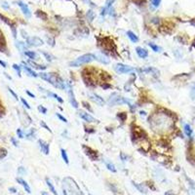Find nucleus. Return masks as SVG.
<instances>
[{"label": "nucleus", "instance_id": "f257e3e1", "mask_svg": "<svg viewBox=\"0 0 195 195\" xmlns=\"http://www.w3.org/2000/svg\"><path fill=\"white\" fill-rule=\"evenodd\" d=\"M149 123L153 130L165 131L172 126V120L166 114H154L149 118Z\"/></svg>", "mask_w": 195, "mask_h": 195}, {"label": "nucleus", "instance_id": "f03ea898", "mask_svg": "<svg viewBox=\"0 0 195 195\" xmlns=\"http://www.w3.org/2000/svg\"><path fill=\"white\" fill-rule=\"evenodd\" d=\"M39 77H41L43 80L47 81L48 83H50L51 85H53L54 87H57L59 89H66V83L64 81V79L54 74V73H45V72H41L38 74Z\"/></svg>", "mask_w": 195, "mask_h": 195}, {"label": "nucleus", "instance_id": "7ed1b4c3", "mask_svg": "<svg viewBox=\"0 0 195 195\" xmlns=\"http://www.w3.org/2000/svg\"><path fill=\"white\" fill-rule=\"evenodd\" d=\"M69 182H70L68 183L66 179L64 180V184H65V187L63 190L64 195H83L81 190L79 189L76 182L73 180L69 179Z\"/></svg>", "mask_w": 195, "mask_h": 195}, {"label": "nucleus", "instance_id": "20e7f679", "mask_svg": "<svg viewBox=\"0 0 195 195\" xmlns=\"http://www.w3.org/2000/svg\"><path fill=\"white\" fill-rule=\"evenodd\" d=\"M108 104L110 106H114V105H118V104H123V103H128L130 108L133 110V104L131 103V102L125 97H123L121 96H119L117 93H112L108 99Z\"/></svg>", "mask_w": 195, "mask_h": 195}, {"label": "nucleus", "instance_id": "39448f33", "mask_svg": "<svg viewBox=\"0 0 195 195\" xmlns=\"http://www.w3.org/2000/svg\"><path fill=\"white\" fill-rule=\"evenodd\" d=\"M95 60H96V55H94V54H85V55H82L79 58H77L75 61H71V63H69V66H80L84 64L91 63V61H93Z\"/></svg>", "mask_w": 195, "mask_h": 195}, {"label": "nucleus", "instance_id": "423d86ee", "mask_svg": "<svg viewBox=\"0 0 195 195\" xmlns=\"http://www.w3.org/2000/svg\"><path fill=\"white\" fill-rule=\"evenodd\" d=\"M114 70L116 71L118 74H123V73H129V72H132L134 68L129 66H126V65H123V64H117L115 65L114 66Z\"/></svg>", "mask_w": 195, "mask_h": 195}, {"label": "nucleus", "instance_id": "0eeeda50", "mask_svg": "<svg viewBox=\"0 0 195 195\" xmlns=\"http://www.w3.org/2000/svg\"><path fill=\"white\" fill-rule=\"evenodd\" d=\"M26 43H28L29 46H31V47H39L44 44L42 39H40L39 37H36V36L28 37L26 38Z\"/></svg>", "mask_w": 195, "mask_h": 195}, {"label": "nucleus", "instance_id": "6e6552de", "mask_svg": "<svg viewBox=\"0 0 195 195\" xmlns=\"http://www.w3.org/2000/svg\"><path fill=\"white\" fill-rule=\"evenodd\" d=\"M17 4L19 5V7L21 8V10L23 12V14L26 17V18H30L31 17V12L29 10V6L26 5L24 2L21 1V0H19V1H17Z\"/></svg>", "mask_w": 195, "mask_h": 195}, {"label": "nucleus", "instance_id": "1a4fd4ad", "mask_svg": "<svg viewBox=\"0 0 195 195\" xmlns=\"http://www.w3.org/2000/svg\"><path fill=\"white\" fill-rule=\"evenodd\" d=\"M79 113V116H80V118H82L84 121L86 122H89V123H93V122H96L97 120L92 116V115H90L88 112H85L83 110H80L78 112Z\"/></svg>", "mask_w": 195, "mask_h": 195}, {"label": "nucleus", "instance_id": "9d476101", "mask_svg": "<svg viewBox=\"0 0 195 195\" xmlns=\"http://www.w3.org/2000/svg\"><path fill=\"white\" fill-rule=\"evenodd\" d=\"M38 144H39V146H40V149L41 151L45 154V155H48L49 152H50V145L49 144H47L46 141H44L42 140H38Z\"/></svg>", "mask_w": 195, "mask_h": 195}, {"label": "nucleus", "instance_id": "9b49d317", "mask_svg": "<svg viewBox=\"0 0 195 195\" xmlns=\"http://www.w3.org/2000/svg\"><path fill=\"white\" fill-rule=\"evenodd\" d=\"M68 97H69V102H70V103H71V105L73 106L74 108H78V103L75 100L74 93H73L71 88H69V89H68Z\"/></svg>", "mask_w": 195, "mask_h": 195}, {"label": "nucleus", "instance_id": "f8f14e48", "mask_svg": "<svg viewBox=\"0 0 195 195\" xmlns=\"http://www.w3.org/2000/svg\"><path fill=\"white\" fill-rule=\"evenodd\" d=\"M0 19H1L4 23H6L8 25H10L11 26V29H12V32H13V35H14V37H16L17 36V31H16V28H15V25L10 22V21H9V19H7V18L6 17H4L3 15H1V14H0Z\"/></svg>", "mask_w": 195, "mask_h": 195}, {"label": "nucleus", "instance_id": "ddd939ff", "mask_svg": "<svg viewBox=\"0 0 195 195\" xmlns=\"http://www.w3.org/2000/svg\"><path fill=\"white\" fill-rule=\"evenodd\" d=\"M90 97H91L92 101H94L97 104H100V105H103L104 104L103 99L101 96H99V95H97V94H91L90 95Z\"/></svg>", "mask_w": 195, "mask_h": 195}, {"label": "nucleus", "instance_id": "4468645a", "mask_svg": "<svg viewBox=\"0 0 195 195\" xmlns=\"http://www.w3.org/2000/svg\"><path fill=\"white\" fill-rule=\"evenodd\" d=\"M115 1V0H106V2H105V6L103 8V10H102V13L101 15L102 16H104L108 12H109L110 10V8H111V5L113 4V2Z\"/></svg>", "mask_w": 195, "mask_h": 195}, {"label": "nucleus", "instance_id": "2eb2a0df", "mask_svg": "<svg viewBox=\"0 0 195 195\" xmlns=\"http://www.w3.org/2000/svg\"><path fill=\"white\" fill-rule=\"evenodd\" d=\"M136 52H137V54L140 58L141 59H145L148 57V52L144 49V48H141V47H137L136 48Z\"/></svg>", "mask_w": 195, "mask_h": 195}, {"label": "nucleus", "instance_id": "dca6fc26", "mask_svg": "<svg viewBox=\"0 0 195 195\" xmlns=\"http://www.w3.org/2000/svg\"><path fill=\"white\" fill-rule=\"evenodd\" d=\"M23 65H24V66H23V68H24V71L28 73L29 76H31V77H37L38 76V74H36L34 71H33V69H31L28 65L26 64H24V63H23Z\"/></svg>", "mask_w": 195, "mask_h": 195}, {"label": "nucleus", "instance_id": "f3484780", "mask_svg": "<svg viewBox=\"0 0 195 195\" xmlns=\"http://www.w3.org/2000/svg\"><path fill=\"white\" fill-rule=\"evenodd\" d=\"M17 182H19L21 185H23L24 188V190H25L26 192H28V193H30V192H31V190H30V187H29V183L26 182L24 180H23V179H21V178H17Z\"/></svg>", "mask_w": 195, "mask_h": 195}, {"label": "nucleus", "instance_id": "a211bd4d", "mask_svg": "<svg viewBox=\"0 0 195 195\" xmlns=\"http://www.w3.org/2000/svg\"><path fill=\"white\" fill-rule=\"evenodd\" d=\"M84 147V149L86 150V154L89 156L91 159H93V160H95V159H97V153H96V151H94V150H92L90 147H87V146H83Z\"/></svg>", "mask_w": 195, "mask_h": 195}, {"label": "nucleus", "instance_id": "6ab92c4d", "mask_svg": "<svg viewBox=\"0 0 195 195\" xmlns=\"http://www.w3.org/2000/svg\"><path fill=\"white\" fill-rule=\"evenodd\" d=\"M46 183H47V187H49V189H50V191L54 194V195H58V192L56 191V188H55V187H54V184L52 183V182L49 180V179H46Z\"/></svg>", "mask_w": 195, "mask_h": 195}, {"label": "nucleus", "instance_id": "aec40b11", "mask_svg": "<svg viewBox=\"0 0 195 195\" xmlns=\"http://www.w3.org/2000/svg\"><path fill=\"white\" fill-rule=\"evenodd\" d=\"M96 60H97L99 61H101L102 64H104V65L109 64V60L103 55H96Z\"/></svg>", "mask_w": 195, "mask_h": 195}, {"label": "nucleus", "instance_id": "412c9836", "mask_svg": "<svg viewBox=\"0 0 195 195\" xmlns=\"http://www.w3.org/2000/svg\"><path fill=\"white\" fill-rule=\"evenodd\" d=\"M127 36L129 37V39L132 41V42H134V43H137L139 41V38L137 35L134 33V32H132V31H127Z\"/></svg>", "mask_w": 195, "mask_h": 195}, {"label": "nucleus", "instance_id": "4be33fe9", "mask_svg": "<svg viewBox=\"0 0 195 195\" xmlns=\"http://www.w3.org/2000/svg\"><path fill=\"white\" fill-rule=\"evenodd\" d=\"M24 55L26 57H29V59H31V60H36V59H38V55L35 52H33V51H25L24 52Z\"/></svg>", "mask_w": 195, "mask_h": 195}, {"label": "nucleus", "instance_id": "5701e85b", "mask_svg": "<svg viewBox=\"0 0 195 195\" xmlns=\"http://www.w3.org/2000/svg\"><path fill=\"white\" fill-rule=\"evenodd\" d=\"M184 133H185V135H187L188 138H192L193 132H192V129H191V127L188 125V124H185V125H184Z\"/></svg>", "mask_w": 195, "mask_h": 195}, {"label": "nucleus", "instance_id": "b1692460", "mask_svg": "<svg viewBox=\"0 0 195 195\" xmlns=\"http://www.w3.org/2000/svg\"><path fill=\"white\" fill-rule=\"evenodd\" d=\"M148 46L151 48L155 53H161L162 52V48L161 47H159L158 45H156V44L152 43V42H149L148 43Z\"/></svg>", "mask_w": 195, "mask_h": 195}, {"label": "nucleus", "instance_id": "393cba45", "mask_svg": "<svg viewBox=\"0 0 195 195\" xmlns=\"http://www.w3.org/2000/svg\"><path fill=\"white\" fill-rule=\"evenodd\" d=\"M46 93H47L48 96H50V97H54L55 100H57L60 103H64V100L61 99V97L59 95H57V94H55V93H52V92H46Z\"/></svg>", "mask_w": 195, "mask_h": 195}, {"label": "nucleus", "instance_id": "a878e982", "mask_svg": "<svg viewBox=\"0 0 195 195\" xmlns=\"http://www.w3.org/2000/svg\"><path fill=\"white\" fill-rule=\"evenodd\" d=\"M104 163H105L106 168H108V169L109 171H111L112 173H116V168H115V166H114L112 163L108 162V161H104Z\"/></svg>", "mask_w": 195, "mask_h": 195}, {"label": "nucleus", "instance_id": "bb28decb", "mask_svg": "<svg viewBox=\"0 0 195 195\" xmlns=\"http://www.w3.org/2000/svg\"><path fill=\"white\" fill-rule=\"evenodd\" d=\"M61 157H63V159H64V161H65L66 164H68V163H69L68 156H67L66 151V150H65L64 148H61Z\"/></svg>", "mask_w": 195, "mask_h": 195}, {"label": "nucleus", "instance_id": "cd10ccee", "mask_svg": "<svg viewBox=\"0 0 195 195\" xmlns=\"http://www.w3.org/2000/svg\"><path fill=\"white\" fill-rule=\"evenodd\" d=\"M94 17H95V14L92 10H89L87 13V18H88V20H89V22H93L94 20Z\"/></svg>", "mask_w": 195, "mask_h": 195}, {"label": "nucleus", "instance_id": "c85d7f7f", "mask_svg": "<svg viewBox=\"0 0 195 195\" xmlns=\"http://www.w3.org/2000/svg\"><path fill=\"white\" fill-rule=\"evenodd\" d=\"M34 133H35V131L32 129V130H30L28 134H25V138L26 139H29V140H32V139H34Z\"/></svg>", "mask_w": 195, "mask_h": 195}, {"label": "nucleus", "instance_id": "c756f323", "mask_svg": "<svg viewBox=\"0 0 195 195\" xmlns=\"http://www.w3.org/2000/svg\"><path fill=\"white\" fill-rule=\"evenodd\" d=\"M31 66L34 67V68H36V69H40V70H43V69H46L47 66H40V65H37V64H35V63H30Z\"/></svg>", "mask_w": 195, "mask_h": 195}, {"label": "nucleus", "instance_id": "7c9ffc66", "mask_svg": "<svg viewBox=\"0 0 195 195\" xmlns=\"http://www.w3.org/2000/svg\"><path fill=\"white\" fill-rule=\"evenodd\" d=\"M17 47L19 48L22 52L24 51L25 52V44L23 42H17Z\"/></svg>", "mask_w": 195, "mask_h": 195}, {"label": "nucleus", "instance_id": "2f4dec72", "mask_svg": "<svg viewBox=\"0 0 195 195\" xmlns=\"http://www.w3.org/2000/svg\"><path fill=\"white\" fill-rule=\"evenodd\" d=\"M42 54H43L44 57L46 58V60L49 61H52L53 60H54V57H53L52 55H50V54H48V53H46V52H42Z\"/></svg>", "mask_w": 195, "mask_h": 195}, {"label": "nucleus", "instance_id": "473e14b6", "mask_svg": "<svg viewBox=\"0 0 195 195\" xmlns=\"http://www.w3.org/2000/svg\"><path fill=\"white\" fill-rule=\"evenodd\" d=\"M13 68L16 70V71H17V73H18V75H19L20 77H21V66H18V65H16V64H14L13 65Z\"/></svg>", "mask_w": 195, "mask_h": 195}, {"label": "nucleus", "instance_id": "72a5a7b5", "mask_svg": "<svg viewBox=\"0 0 195 195\" xmlns=\"http://www.w3.org/2000/svg\"><path fill=\"white\" fill-rule=\"evenodd\" d=\"M117 117L120 118L121 121L123 122V121H125V119L127 118V114H126V113H124V112H121V113H118Z\"/></svg>", "mask_w": 195, "mask_h": 195}, {"label": "nucleus", "instance_id": "f704fd0d", "mask_svg": "<svg viewBox=\"0 0 195 195\" xmlns=\"http://www.w3.org/2000/svg\"><path fill=\"white\" fill-rule=\"evenodd\" d=\"M190 97H191V99H192V100H194V99H195V83L191 86Z\"/></svg>", "mask_w": 195, "mask_h": 195}, {"label": "nucleus", "instance_id": "c9c22d12", "mask_svg": "<svg viewBox=\"0 0 195 195\" xmlns=\"http://www.w3.org/2000/svg\"><path fill=\"white\" fill-rule=\"evenodd\" d=\"M38 110H39L41 113H43V114H46V113H47V108H44L43 105H38Z\"/></svg>", "mask_w": 195, "mask_h": 195}, {"label": "nucleus", "instance_id": "e433bc0d", "mask_svg": "<svg viewBox=\"0 0 195 195\" xmlns=\"http://www.w3.org/2000/svg\"><path fill=\"white\" fill-rule=\"evenodd\" d=\"M150 2H151V4L154 7H158L159 5H160V3H161V0H150Z\"/></svg>", "mask_w": 195, "mask_h": 195}, {"label": "nucleus", "instance_id": "4c0bfd02", "mask_svg": "<svg viewBox=\"0 0 195 195\" xmlns=\"http://www.w3.org/2000/svg\"><path fill=\"white\" fill-rule=\"evenodd\" d=\"M21 101H22L23 104H24V106H25V108H28V109H30V108H30V105L29 104V103H28V102H26V101H25V100L24 99V97H22V99H21Z\"/></svg>", "mask_w": 195, "mask_h": 195}, {"label": "nucleus", "instance_id": "58836bf2", "mask_svg": "<svg viewBox=\"0 0 195 195\" xmlns=\"http://www.w3.org/2000/svg\"><path fill=\"white\" fill-rule=\"evenodd\" d=\"M40 125H41V126H42V127H43L44 129H46L47 131H49L50 133H52L51 129H50V128H49V127H48V126L46 125V123H45V122H44V121H41V122H40Z\"/></svg>", "mask_w": 195, "mask_h": 195}, {"label": "nucleus", "instance_id": "ea45409f", "mask_svg": "<svg viewBox=\"0 0 195 195\" xmlns=\"http://www.w3.org/2000/svg\"><path fill=\"white\" fill-rule=\"evenodd\" d=\"M56 115H57V117L60 119V120H61L63 122H65V123H67V120H66V118H65L63 115H61L60 113H56Z\"/></svg>", "mask_w": 195, "mask_h": 195}, {"label": "nucleus", "instance_id": "a19ab883", "mask_svg": "<svg viewBox=\"0 0 195 195\" xmlns=\"http://www.w3.org/2000/svg\"><path fill=\"white\" fill-rule=\"evenodd\" d=\"M18 173H19L20 175H24V174H26V170L24 167H20L19 169H18Z\"/></svg>", "mask_w": 195, "mask_h": 195}, {"label": "nucleus", "instance_id": "79ce46f5", "mask_svg": "<svg viewBox=\"0 0 195 195\" xmlns=\"http://www.w3.org/2000/svg\"><path fill=\"white\" fill-rule=\"evenodd\" d=\"M133 184H134V185H135V187H137V188H138V189H139V190H140V192H146V191H145V188H144L143 187H140V185H139V184H137V183H135V182H134V183H133Z\"/></svg>", "mask_w": 195, "mask_h": 195}, {"label": "nucleus", "instance_id": "37998d69", "mask_svg": "<svg viewBox=\"0 0 195 195\" xmlns=\"http://www.w3.org/2000/svg\"><path fill=\"white\" fill-rule=\"evenodd\" d=\"M17 135H18V137H19L20 139L24 138V134H23V132H22L21 129H18V130H17Z\"/></svg>", "mask_w": 195, "mask_h": 195}, {"label": "nucleus", "instance_id": "c03bdc74", "mask_svg": "<svg viewBox=\"0 0 195 195\" xmlns=\"http://www.w3.org/2000/svg\"><path fill=\"white\" fill-rule=\"evenodd\" d=\"M8 91H9V92H10V93L12 94V96H13V97H15V99H16V100H18V96H17V94H16V93H15V92H14V91H13V90L11 89V88H10V87H8Z\"/></svg>", "mask_w": 195, "mask_h": 195}, {"label": "nucleus", "instance_id": "a18cd8bd", "mask_svg": "<svg viewBox=\"0 0 195 195\" xmlns=\"http://www.w3.org/2000/svg\"><path fill=\"white\" fill-rule=\"evenodd\" d=\"M47 42H48V44H50L51 46H54L55 45V41H54V39H52V38H50V37H48L47 36Z\"/></svg>", "mask_w": 195, "mask_h": 195}, {"label": "nucleus", "instance_id": "49530a36", "mask_svg": "<svg viewBox=\"0 0 195 195\" xmlns=\"http://www.w3.org/2000/svg\"><path fill=\"white\" fill-rule=\"evenodd\" d=\"M82 104H83V105L85 106V108H86L87 109H89L90 111H92V108H90V105H89V104H88V103H87L86 102H83V103H82Z\"/></svg>", "mask_w": 195, "mask_h": 195}, {"label": "nucleus", "instance_id": "de8ad7c7", "mask_svg": "<svg viewBox=\"0 0 195 195\" xmlns=\"http://www.w3.org/2000/svg\"><path fill=\"white\" fill-rule=\"evenodd\" d=\"M120 157H121V159H122V161H126V160H127V156H125V154H124L123 152L120 153Z\"/></svg>", "mask_w": 195, "mask_h": 195}, {"label": "nucleus", "instance_id": "09e8293b", "mask_svg": "<svg viewBox=\"0 0 195 195\" xmlns=\"http://www.w3.org/2000/svg\"><path fill=\"white\" fill-rule=\"evenodd\" d=\"M11 141H12L13 145H14L15 146H18V141H17L14 138H11Z\"/></svg>", "mask_w": 195, "mask_h": 195}, {"label": "nucleus", "instance_id": "8fccbe9b", "mask_svg": "<svg viewBox=\"0 0 195 195\" xmlns=\"http://www.w3.org/2000/svg\"><path fill=\"white\" fill-rule=\"evenodd\" d=\"M0 65H1L2 66V67H7V65H6V63H5V61H1V60H0Z\"/></svg>", "mask_w": 195, "mask_h": 195}, {"label": "nucleus", "instance_id": "3c124183", "mask_svg": "<svg viewBox=\"0 0 195 195\" xmlns=\"http://www.w3.org/2000/svg\"><path fill=\"white\" fill-rule=\"evenodd\" d=\"M26 94H28L29 97H35V96H34V94H32V93H30L29 90H26Z\"/></svg>", "mask_w": 195, "mask_h": 195}, {"label": "nucleus", "instance_id": "603ef678", "mask_svg": "<svg viewBox=\"0 0 195 195\" xmlns=\"http://www.w3.org/2000/svg\"><path fill=\"white\" fill-rule=\"evenodd\" d=\"M1 3H2V6H3L5 9H8V8H9V5H6V4H7V2H5V1H2Z\"/></svg>", "mask_w": 195, "mask_h": 195}, {"label": "nucleus", "instance_id": "864d4df0", "mask_svg": "<svg viewBox=\"0 0 195 195\" xmlns=\"http://www.w3.org/2000/svg\"><path fill=\"white\" fill-rule=\"evenodd\" d=\"M9 190H10L12 193H15V192H17V189L16 188H14V187H11V188H9Z\"/></svg>", "mask_w": 195, "mask_h": 195}, {"label": "nucleus", "instance_id": "5fc2aeb1", "mask_svg": "<svg viewBox=\"0 0 195 195\" xmlns=\"http://www.w3.org/2000/svg\"><path fill=\"white\" fill-rule=\"evenodd\" d=\"M140 115H141V116H146V113H145V111H140Z\"/></svg>", "mask_w": 195, "mask_h": 195}, {"label": "nucleus", "instance_id": "6e6d98bb", "mask_svg": "<svg viewBox=\"0 0 195 195\" xmlns=\"http://www.w3.org/2000/svg\"><path fill=\"white\" fill-rule=\"evenodd\" d=\"M103 88H104V89H108V88H110V85H103Z\"/></svg>", "mask_w": 195, "mask_h": 195}, {"label": "nucleus", "instance_id": "4d7b16f0", "mask_svg": "<svg viewBox=\"0 0 195 195\" xmlns=\"http://www.w3.org/2000/svg\"><path fill=\"white\" fill-rule=\"evenodd\" d=\"M164 195H174V194H173V193H172L171 191H168V192H166V193H165Z\"/></svg>", "mask_w": 195, "mask_h": 195}, {"label": "nucleus", "instance_id": "13d9d810", "mask_svg": "<svg viewBox=\"0 0 195 195\" xmlns=\"http://www.w3.org/2000/svg\"><path fill=\"white\" fill-rule=\"evenodd\" d=\"M84 1H85L86 3H89L90 5H93V3H92V2L90 1V0H84Z\"/></svg>", "mask_w": 195, "mask_h": 195}, {"label": "nucleus", "instance_id": "bf43d9fd", "mask_svg": "<svg viewBox=\"0 0 195 195\" xmlns=\"http://www.w3.org/2000/svg\"><path fill=\"white\" fill-rule=\"evenodd\" d=\"M42 195H48V194L46 192H42Z\"/></svg>", "mask_w": 195, "mask_h": 195}, {"label": "nucleus", "instance_id": "052dcab7", "mask_svg": "<svg viewBox=\"0 0 195 195\" xmlns=\"http://www.w3.org/2000/svg\"><path fill=\"white\" fill-rule=\"evenodd\" d=\"M90 195H91V194H90Z\"/></svg>", "mask_w": 195, "mask_h": 195}]
</instances>
